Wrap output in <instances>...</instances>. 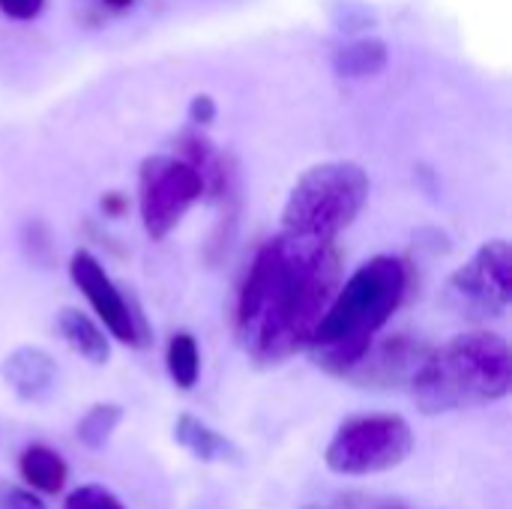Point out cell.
<instances>
[{
  "label": "cell",
  "instance_id": "cell-1",
  "mask_svg": "<svg viewBox=\"0 0 512 509\" xmlns=\"http://www.w3.org/2000/svg\"><path fill=\"white\" fill-rule=\"evenodd\" d=\"M342 282V255L330 240L291 231L267 240L240 285L234 333L258 366L306 351Z\"/></svg>",
  "mask_w": 512,
  "mask_h": 509
},
{
  "label": "cell",
  "instance_id": "cell-2",
  "mask_svg": "<svg viewBox=\"0 0 512 509\" xmlns=\"http://www.w3.org/2000/svg\"><path fill=\"white\" fill-rule=\"evenodd\" d=\"M408 294V267L396 255H375L339 282L306 351L312 363L345 378L369 351Z\"/></svg>",
  "mask_w": 512,
  "mask_h": 509
},
{
  "label": "cell",
  "instance_id": "cell-3",
  "mask_svg": "<svg viewBox=\"0 0 512 509\" xmlns=\"http://www.w3.org/2000/svg\"><path fill=\"white\" fill-rule=\"evenodd\" d=\"M408 387L429 417L501 402L512 387L510 345L489 330L453 336L447 345L429 348Z\"/></svg>",
  "mask_w": 512,
  "mask_h": 509
},
{
  "label": "cell",
  "instance_id": "cell-4",
  "mask_svg": "<svg viewBox=\"0 0 512 509\" xmlns=\"http://www.w3.org/2000/svg\"><path fill=\"white\" fill-rule=\"evenodd\" d=\"M369 192V174L357 162L333 159L312 165L285 198L282 231L336 243L369 204Z\"/></svg>",
  "mask_w": 512,
  "mask_h": 509
},
{
  "label": "cell",
  "instance_id": "cell-5",
  "mask_svg": "<svg viewBox=\"0 0 512 509\" xmlns=\"http://www.w3.org/2000/svg\"><path fill=\"white\" fill-rule=\"evenodd\" d=\"M414 450V432L399 414H363L345 420L330 447L327 465L345 477H369L384 474L402 465Z\"/></svg>",
  "mask_w": 512,
  "mask_h": 509
},
{
  "label": "cell",
  "instance_id": "cell-6",
  "mask_svg": "<svg viewBox=\"0 0 512 509\" xmlns=\"http://www.w3.org/2000/svg\"><path fill=\"white\" fill-rule=\"evenodd\" d=\"M444 306L471 324L501 318L512 303V249L507 240L483 243L444 285Z\"/></svg>",
  "mask_w": 512,
  "mask_h": 509
},
{
  "label": "cell",
  "instance_id": "cell-7",
  "mask_svg": "<svg viewBox=\"0 0 512 509\" xmlns=\"http://www.w3.org/2000/svg\"><path fill=\"white\" fill-rule=\"evenodd\" d=\"M204 180L183 156H147L138 171V213L147 237L165 240L201 201Z\"/></svg>",
  "mask_w": 512,
  "mask_h": 509
},
{
  "label": "cell",
  "instance_id": "cell-8",
  "mask_svg": "<svg viewBox=\"0 0 512 509\" xmlns=\"http://www.w3.org/2000/svg\"><path fill=\"white\" fill-rule=\"evenodd\" d=\"M69 276L75 288L84 294L90 309L96 312L99 324L123 345L141 348L147 345V324L141 312L126 300V294L114 285V279L105 273L99 258H93L87 249H78L69 261Z\"/></svg>",
  "mask_w": 512,
  "mask_h": 509
},
{
  "label": "cell",
  "instance_id": "cell-9",
  "mask_svg": "<svg viewBox=\"0 0 512 509\" xmlns=\"http://www.w3.org/2000/svg\"><path fill=\"white\" fill-rule=\"evenodd\" d=\"M429 348L411 336H393L384 342H372L369 351L360 357V363L345 375L348 381L372 390H390V387H408L423 366Z\"/></svg>",
  "mask_w": 512,
  "mask_h": 509
},
{
  "label": "cell",
  "instance_id": "cell-10",
  "mask_svg": "<svg viewBox=\"0 0 512 509\" xmlns=\"http://www.w3.org/2000/svg\"><path fill=\"white\" fill-rule=\"evenodd\" d=\"M3 381L21 402H39L57 381V363L42 348H15L3 360Z\"/></svg>",
  "mask_w": 512,
  "mask_h": 509
},
{
  "label": "cell",
  "instance_id": "cell-11",
  "mask_svg": "<svg viewBox=\"0 0 512 509\" xmlns=\"http://www.w3.org/2000/svg\"><path fill=\"white\" fill-rule=\"evenodd\" d=\"M57 333L63 336V342L81 354L84 360H90L93 366H102L108 363L111 357V348H108V339H105V330L90 318L84 315L81 309H60L57 312Z\"/></svg>",
  "mask_w": 512,
  "mask_h": 509
},
{
  "label": "cell",
  "instance_id": "cell-12",
  "mask_svg": "<svg viewBox=\"0 0 512 509\" xmlns=\"http://www.w3.org/2000/svg\"><path fill=\"white\" fill-rule=\"evenodd\" d=\"M390 63V48L384 39L378 36H360L348 45H342L333 54V69L339 78L348 81H363V78H375L387 69Z\"/></svg>",
  "mask_w": 512,
  "mask_h": 509
},
{
  "label": "cell",
  "instance_id": "cell-13",
  "mask_svg": "<svg viewBox=\"0 0 512 509\" xmlns=\"http://www.w3.org/2000/svg\"><path fill=\"white\" fill-rule=\"evenodd\" d=\"M177 444L201 462H237V447L192 414H180L174 423Z\"/></svg>",
  "mask_w": 512,
  "mask_h": 509
},
{
  "label": "cell",
  "instance_id": "cell-14",
  "mask_svg": "<svg viewBox=\"0 0 512 509\" xmlns=\"http://www.w3.org/2000/svg\"><path fill=\"white\" fill-rule=\"evenodd\" d=\"M18 471H21V480L42 495H60L66 486V477H69L63 456H57L54 450H48L42 444H30L18 456Z\"/></svg>",
  "mask_w": 512,
  "mask_h": 509
},
{
  "label": "cell",
  "instance_id": "cell-15",
  "mask_svg": "<svg viewBox=\"0 0 512 509\" xmlns=\"http://www.w3.org/2000/svg\"><path fill=\"white\" fill-rule=\"evenodd\" d=\"M165 366L180 390H192L201 378V351L192 333H174L165 351Z\"/></svg>",
  "mask_w": 512,
  "mask_h": 509
},
{
  "label": "cell",
  "instance_id": "cell-16",
  "mask_svg": "<svg viewBox=\"0 0 512 509\" xmlns=\"http://www.w3.org/2000/svg\"><path fill=\"white\" fill-rule=\"evenodd\" d=\"M123 423V408L120 405H111V402H102V405H93L81 420H78V429H75V438L87 447V450H102L111 435L117 432V426Z\"/></svg>",
  "mask_w": 512,
  "mask_h": 509
},
{
  "label": "cell",
  "instance_id": "cell-17",
  "mask_svg": "<svg viewBox=\"0 0 512 509\" xmlns=\"http://www.w3.org/2000/svg\"><path fill=\"white\" fill-rule=\"evenodd\" d=\"M303 509H405L399 501L390 498H378V495H366V492H342L324 501H315Z\"/></svg>",
  "mask_w": 512,
  "mask_h": 509
},
{
  "label": "cell",
  "instance_id": "cell-18",
  "mask_svg": "<svg viewBox=\"0 0 512 509\" xmlns=\"http://www.w3.org/2000/svg\"><path fill=\"white\" fill-rule=\"evenodd\" d=\"M63 509H126L105 486H78L72 495H66Z\"/></svg>",
  "mask_w": 512,
  "mask_h": 509
},
{
  "label": "cell",
  "instance_id": "cell-19",
  "mask_svg": "<svg viewBox=\"0 0 512 509\" xmlns=\"http://www.w3.org/2000/svg\"><path fill=\"white\" fill-rule=\"evenodd\" d=\"M0 509H48L33 492L0 483Z\"/></svg>",
  "mask_w": 512,
  "mask_h": 509
},
{
  "label": "cell",
  "instance_id": "cell-20",
  "mask_svg": "<svg viewBox=\"0 0 512 509\" xmlns=\"http://www.w3.org/2000/svg\"><path fill=\"white\" fill-rule=\"evenodd\" d=\"M216 114H219V108H216V99L213 96H207V93H198L192 102H189V123L192 126H210L213 120H216Z\"/></svg>",
  "mask_w": 512,
  "mask_h": 509
},
{
  "label": "cell",
  "instance_id": "cell-21",
  "mask_svg": "<svg viewBox=\"0 0 512 509\" xmlns=\"http://www.w3.org/2000/svg\"><path fill=\"white\" fill-rule=\"evenodd\" d=\"M45 9V0H0V12L15 21H33Z\"/></svg>",
  "mask_w": 512,
  "mask_h": 509
},
{
  "label": "cell",
  "instance_id": "cell-22",
  "mask_svg": "<svg viewBox=\"0 0 512 509\" xmlns=\"http://www.w3.org/2000/svg\"><path fill=\"white\" fill-rule=\"evenodd\" d=\"M102 210L108 213V216H123V210H126V198H120V195H105L102 198Z\"/></svg>",
  "mask_w": 512,
  "mask_h": 509
},
{
  "label": "cell",
  "instance_id": "cell-23",
  "mask_svg": "<svg viewBox=\"0 0 512 509\" xmlns=\"http://www.w3.org/2000/svg\"><path fill=\"white\" fill-rule=\"evenodd\" d=\"M108 6H114V9H123V6H129L132 0H105Z\"/></svg>",
  "mask_w": 512,
  "mask_h": 509
}]
</instances>
